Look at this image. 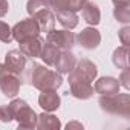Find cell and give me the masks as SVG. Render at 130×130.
<instances>
[{"instance_id": "1", "label": "cell", "mask_w": 130, "mask_h": 130, "mask_svg": "<svg viewBox=\"0 0 130 130\" xmlns=\"http://www.w3.org/2000/svg\"><path fill=\"white\" fill-rule=\"evenodd\" d=\"M29 84H32L40 92H43V90H57L63 84V77H61L60 72L49 69L46 64L35 63V68H34V72L31 75Z\"/></svg>"}, {"instance_id": "2", "label": "cell", "mask_w": 130, "mask_h": 130, "mask_svg": "<svg viewBox=\"0 0 130 130\" xmlns=\"http://www.w3.org/2000/svg\"><path fill=\"white\" fill-rule=\"evenodd\" d=\"M98 104L103 112L121 118L130 116V95L128 93H113V95H100Z\"/></svg>"}, {"instance_id": "3", "label": "cell", "mask_w": 130, "mask_h": 130, "mask_svg": "<svg viewBox=\"0 0 130 130\" xmlns=\"http://www.w3.org/2000/svg\"><path fill=\"white\" fill-rule=\"evenodd\" d=\"M11 112H12V118L17 121L19 128H35L37 127V113L34 112V109H31V106L20 98H15L9 103Z\"/></svg>"}, {"instance_id": "4", "label": "cell", "mask_w": 130, "mask_h": 130, "mask_svg": "<svg viewBox=\"0 0 130 130\" xmlns=\"http://www.w3.org/2000/svg\"><path fill=\"white\" fill-rule=\"evenodd\" d=\"M98 75V68L96 64L90 60H77L74 69L68 74V83L71 81H86V83H93Z\"/></svg>"}, {"instance_id": "5", "label": "cell", "mask_w": 130, "mask_h": 130, "mask_svg": "<svg viewBox=\"0 0 130 130\" xmlns=\"http://www.w3.org/2000/svg\"><path fill=\"white\" fill-rule=\"evenodd\" d=\"M11 31H12V38L19 43H22L25 40H29V38H34V37H38L41 34L37 22L32 17L20 20L19 23H15L11 28Z\"/></svg>"}, {"instance_id": "6", "label": "cell", "mask_w": 130, "mask_h": 130, "mask_svg": "<svg viewBox=\"0 0 130 130\" xmlns=\"http://www.w3.org/2000/svg\"><path fill=\"white\" fill-rule=\"evenodd\" d=\"M20 86H22L20 78L11 71H8L5 64H0V89H2V93L8 98H15L17 93L20 92Z\"/></svg>"}, {"instance_id": "7", "label": "cell", "mask_w": 130, "mask_h": 130, "mask_svg": "<svg viewBox=\"0 0 130 130\" xmlns=\"http://www.w3.org/2000/svg\"><path fill=\"white\" fill-rule=\"evenodd\" d=\"M28 57L20 51V49H12L9 51L6 55H5V68L8 71H11L12 74H15L22 84H23V74H25V69H26V64H28Z\"/></svg>"}, {"instance_id": "8", "label": "cell", "mask_w": 130, "mask_h": 130, "mask_svg": "<svg viewBox=\"0 0 130 130\" xmlns=\"http://www.w3.org/2000/svg\"><path fill=\"white\" fill-rule=\"evenodd\" d=\"M46 41L58 47L60 51H71L75 46V34L71 29H52L46 34Z\"/></svg>"}, {"instance_id": "9", "label": "cell", "mask_w": 130, "mask_h": 130, "mask_svg": "<svg viewBox=\"0 0 130 130\" xmlns=\"http://www.w3.org/2000/svg\"><path fill=\"white\" fill-rule=\"evenodd\" d=\"M75 41H78V44L81 47H84L87 51H93L101 43V34L96 28L89 26V28L81 29V32L75 37Z\"/></svg>"}, {"instance_id": "10", "label": "cell", "mask_w": 130, "mask_h": 130, "mask_svg": "<svg viewBox=\"0 0 130 130\" xmlns=\"http://www.w3.org/2000/svg\"><path fill=\"white\" fill-rule=\"evenodd\" d=\"M31 17L37 22V25H38V28H40V32L47 34V32H51L52 29H55V14L52 12L51 8H43V9L37 11V12H35L34 15H31Z\"/></svg>"}, {"instance_id": "11", "label": "cell", "mask_w": 130, "mask_h": 130, "mask_svg": "<svg viewBox=\"0 0 130 130\" xmlns=\"http://www.w3.org/2000/svg\"><path fill=\"white\" fill-rule=\"evenodd\" d=\"M119 81L113 77H101L95 81L93 90L98 95H113L119 92Z\"/></svg>"}, {"instance_id": "12", "label": "cell", "mask_w": 130, "mask_h": 130, "mask_svg": "<svg viewBox=\"0 0 130 130\" xmlns=\"http://www.w3.org/2000/svg\"><path fill=\"white\" fill-rule=\"evenodd\" d=\"M61 104V98L57 90H43L38 96V106L44 112H55Z\"/></svg>"}, {"instance_id": "13", "label": "cell", "mask_w": 130, "mask_h": 130, "mask_svg": "<svg viewBox=\"0 0 130 130\" xmlns=\"http://www.w3.org/2000/svg\"><path fill=\"white\" fill-rule=\"evenodd\" d=\"M75 63H77V57L72 54V51H60L54 68L60 74H69L74 69Z\"/></svg>"}, {"instance_id": "14", "label": "cell", "mask_w": 130, "mask_h": 130, "mask_svg": "<svg viewBox=\"0 0 130 130\" xmlns=\"http://www.w3.org/2000/svg\"><path fill=\"white\" fill-rule=\"evenodd\" d=\"M44 40L38 35V37H34V38H29V40H25L20 44V51L28 57V58H38L40 57V52H41V46H43Z\"/></svg>"}, {"instance_id": "15", "label": "cell", "mask_w": 130, "mask_h": 130, "mask_svg": "<svg viewBox=\"0 0 130 130\" xmlns=\"http://www.w3.org/2000/svg\"><path fill=\"white\" fill-rule=\"evenodd\" d=\"M69 87H71V95L77 100H89L93 96L95 92L92 83H86V81H71Z\"/></svg>"}, {"instance_id": "16", "label": "cell", "mask_w": 130, "mask_h": 130, "mask_svg": "<svg viewBox=\"0 0 130 130\" xmlns=\"http://www.w3.org/2000/svg\"><path fill=\"white\" fill-rule=\"evenodd\" d=\"M81 14H83L84 22L89 26H96L101 22V11H100L98 5L95 2H89L87 0V2L83 5V8H81Z\"/></svg>"}, {"instance_id": "17", "label": "cell", "mask_w": 130, "mask_h": 130, "mask_svg": "<svg viewBox=\"0 0 130 130\" xmlns=\"http://www.w3.org/2000/svg\"><path fill=\"white\" fill-rule=\"evenodd\" d=\"M60 127H61V122L55 115H52V112H44V113L37 116V127L35 128H40V130H58Z\"/></svg>"}, {"instance_id": "18", "label": "cell", "mask_w": 130, "mask_h": 130, "mask_svg": "<svg viewBox=\"0 0 130 130\" xmlns=\"http://www.w3.org/2000/svg\"><path fill=\"white\" fill-rule=\"evenodd\" d=\"M55 14V20H58V23L64 28V29H74L78 26V15L74 11H57Z\"/></svg>"}, {"instance_id": "19", "label": "cell", "mask_w": 130, "mask_h": 130, "mask_svg": "<svg viewBox=\"0 0 130 130\" xmlns=\"http://www.w3.org/2000/svg\"><path fill=\"white\" fill-rule=\"evenodd\" d=\"M58 54H60V49H58V47H55L54 44L44 41L43 46H41L40 58L44 61L46 66H52V68H54V64H55V61H57V58H58Z\"/></svg>"}, {"instance_id": "20", "label": "cell", "mask_w": 130, "mask_h": 130, "mask_svg": "<svg viewBox=\"0 0 130 130\" xmlns=\"http://www.w3.org/2000/svg\"><path fill=\"white\" fill-rule=\"evenodd\" d=\"M112 61L118 69H128V46H119L113 51Z\"/></svg>"}, {"instance_id": "21", "label": "cell", "mask_w": 130, "mask_h": 130, "mask_svg": "<svg viewBox=\"0 0 130 130\" xmlns=\"http://www.w3.org/2000/svg\"><path fill=\"white\" fill-rule=\"evenodd\" d=\"M113 15H115V19H116L119 23L127 25V23L130 22V3L116 5L115 9H113Z\"/></svg>"}, {"instance_id": "22", "label": "cell", "mask_w": 130, "mask_h": 130, "mask_svg": "<svg viewBox=\"0 0 130 130\" xmlns=\"http://www.w3.org/2000/svg\"><path fill=\"white\" fill-rule=\"evenodd\" d=\"M43 8H49L44 0H28V3H26V11L29 15H34L37 11H40Z\"/></svg>"}, {"instance_id": "23", "label": "cell", "mask_w": 130, "mask_h": 130, "mask_svg": "<svg viewBox=\"0 0 130 130\" xmlns=\"http://www.w3.org/2000/svg\"><path fill=\"white\" fill-rule=\"evenodd\" d=\"M14 38H12V31L9 28L8 23L0 20V41L2 43H11Z\"/></svg>"}, {"instance_id": "24", "label": "cell", "mask_w": 130, "mask_h": 130, "mask_svg": "<svg viewBox=\"0 0 130 130\" xmlns=\"http://www.w3.org/2000/svg\"><path fill=\"white\" fill-rule=\"evenodd\" d=\"M14 118H12V112H11V107L9 104H2L0 106V121L2 122H11Z\"/></svg>"}, {"instance_id": "25", "label": "cell", "mask_w": 130, "mask_h": 130, "mask_svg": "<svg viewBox=\"0 0 130 130\" xmlns=\"http://www.w3.org/2000/svg\"><path fill=\"white\" fill-rule=\"evenodd\" d=\"M119 86H122L124 89H130V71L128 69H121V75L118 78Z\"/></svg>"}, {"instance_id": "26", "label": "cell", "mask_w": 130, "mask_h": 130, "mask_svg": "<svg viewBox=\"0 0 130 130\" xmlns=\"http://www.w3.org/2000/svg\"><path fill=\"white\" fill-rule=\"evenodd\" d=\"M118 35H119V40L124 46H128L130 44V26H124L118 31Z\"/></svg>"}, {"instance_id": "27", "label": "cell", "mask_w": 130, "mask_h": 130, "mask_svg": "<svg viewBox=\"0 0 130 130\" xmlns=\"http://www.w3.org/2000/svg\"><path fill=\"white\" fill-rule=\"evenodd\" d=\"M9 11V3H8V0H0V19L5 17Z\"/></svg>"}, {"instance_id": "28", "label": "cell", "mask_w": 130, "mask_h": 130, "mask_svg": "<svg viewBox=\"0 0 130 130\" xmlns=\"http://www.w3.org/2000/svg\"><path fill=\"white\" fill-rule=\"evenodd\" d=\"M66 128H68V130H71V128L83 130V124H81V122H78V121H71V122H68V124H66Z\"/></svg>"}, {"instance_id": "29", "label": "cell", "mask_w": 130, "mask_h": 130, "mask_svg": "<svg viewBox=\"0 0 130 130\" xmlns=\"http://www.w3.org/2000/svg\"><path fill=\"white\" fill-rule=\"evenodd\" d=\"M113 2V5L116 6V5H125V3H130V0H112Z\"/></svg>"}, {"instance_id": "30", "label": "cell", "mask_w": 130, "mask_h": 130, "mask_svg": "<svg viewBox=\"0 0 130 130\" xmlns=\"http://www.w3.org/2000/svg\"><path fill=\"white\" fill-rule=\"evenodd\" d=\"M44 2H47V0H44Z\"/></svg>"}]
</instances>
